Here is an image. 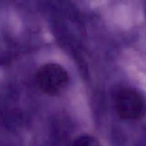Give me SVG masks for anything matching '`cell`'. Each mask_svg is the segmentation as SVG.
Returning <instances> with one entry per match:
<instances>
[{
	"mask_svg": "<svg viewBox=\"0 0 146 146\" xmlns=\"http://www.w3.org/2000/svg\"><path fill=\"white\" fill-rule=\"evenodd\" d=\"M71 146H101L99 141L94 136L84 135L78 137Z\"/></svg>",
	"mask_w": 146,
	"mask_h": 146,
	"instance_id": "3",
	"label": "cell"
},
{
	"mask_svg": "<svg viewBox=\"0 0 146 146\" xmlns=\"http://www.w3.org/2000/svg\"><path fill=\"white\" fill-rule=\"evenodd\" d=\"M115 108L118 115L122 119L138 120L146 114V101L138 91L124 88L115 95Z\"/></svg>",
	"mask_w": 146,
	"mask_h": 146,
	"instance_id": "2",
	"label": "cell"
},
{
	"mask_svg": "<svg viewBox=\"0 0 146 146\" xmlns=\"http://www.w3.org/2000/svg\"><path fill=\"white\" fill-rule=\"evenodd\" d=\"M68 72L57 64H46L42 66L36 74L38 88L45 94L55 96L65 89L68 84Z\"/></svg>",
	"mask_w": 146,
	"mask_h": 146,
	"instance_id": "1",
	"label": "cell"
}]
</instances>
